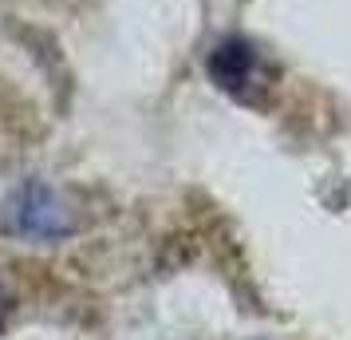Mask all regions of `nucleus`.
<instances>
[{
  "label": "nucleus",
  "mask_w": 351,
  "mask_h": 340,
  "mask_svg": "<svg viewBox=\"0 0 351 340\" xmlns=\"http://www.w3.org/2000/svg\"><path fill=\"white\" fill-rule=\"evenodd\" d=\"M4 222H8L12 234L36 238V242H56V238H64L71 229V218H67L64 202L51 194L44 182H24L12 194V202H8Z\"/></svg>",
  "instance_id": "f257e3e1"
},
{
  "label": "nucleus",
  "mask_w": 351,
  "mask_h": 340,
  "mask_svg": "<svg viewBox=\"0 0 351 340\" xmlns=\"http://www.w3.org/2000/svg\"><path fill=\"white\" fill-rule=\"evenodd\" d=\"M0 317H4V289H0Z\"/></svg>",
  "instance_id": "f03ea898"
}]
</instances>
